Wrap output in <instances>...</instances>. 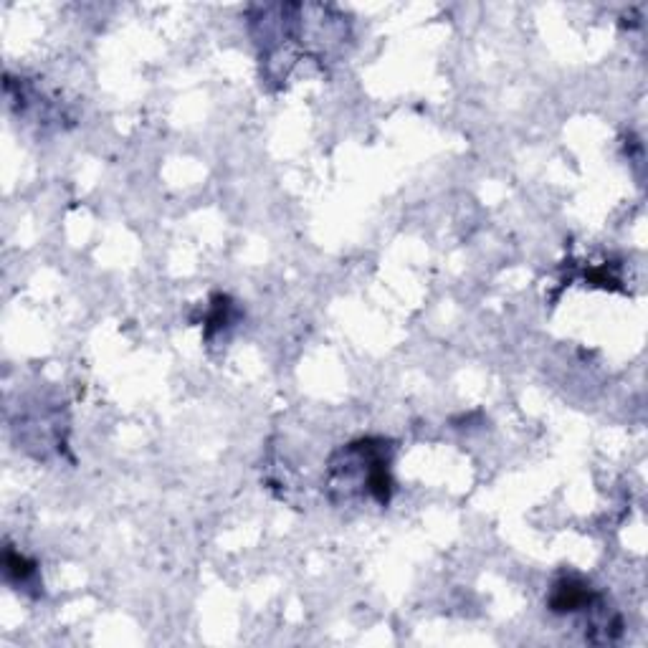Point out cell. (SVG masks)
<instances>
[{
    "label": "cell",
    "instance_id": "6da1fadb",
    "mask_svg": "<svg viewBox=\"0 0 648 648\" xmlns=\"http://www.w3.org/2000/svg\"><path fill=\"white\" fill-rule=\"evenodd\" d=\"M393 443L385 438H360L342 446L327 469V486L335 502L373 499L388 507L393 494Z\"/></svg>",
    "mask_w": 648,
    "mask_h": 648
},
{
    "label": "cell",
    "instance_id": "277c9868",
    "mask_svg": "<svg viewBox=\"0 0 648 648\" xmlns=\"http://www.w3.org/2000/svg\"><path fill=\"white\" fill-rule=\"evenodd\" d=\"M231 309H233V304L228 297H221V294H218V297L213 299V312L208 314V319H206V335L208 337L213 335V330H221V327H226V324L231 322Z\"/></svg>",
    "mask_w": 648,
    "mask_h": 648
},
{
    "label": "cell",
    "instance_id": "3957f363",
    "mask_svg": "<svg viewBox=\"0 0 648 648\" xmlns=\"http://www.w3.org/2000/svg\"><path fill=\"white\" fill-rule=\"evenodd\" d=\"M6 580L11 585H16V590H31L38 588V565L28 557H23L21 552H16L13 547H6Z\"/></svg>",
    "mask_w": 648,
    "mask_h": 648
},
{
    "label": "cell",
    "instance_id": "7a4b0ae2",
    "mask_svg": "<svg viewBox=\"0 0 648 648\" xmlns=\"http://www.w3.org/2000/svg\"><path fill=\"white\" fill-rule=\"evenodd\" d=\"M600 595L590 588L588 583L578 578H562L552 585V593L547 598V605H550L552 613H578V611H590L593 605L600 603Z\"/></svg>",
    "mask_w": 648,
    "mask_h": 648
}]
</instances>
